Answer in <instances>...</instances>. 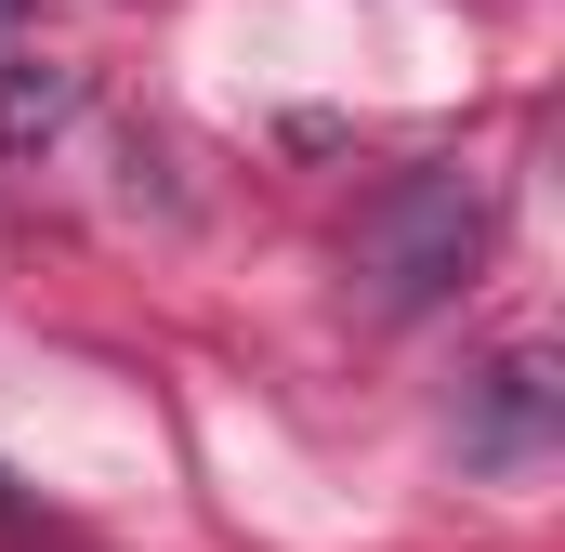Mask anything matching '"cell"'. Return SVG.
I'll list each match as a JSON object with an SVG mask.
<instances>
[{"label": "cell", "instance_id": "7a4b0ae2", "mask_svg": "<svg viewBox=\"0 0 565 552\" xmlns=\"http://www.w3.org/2000/svg\"><path fill=\"white\" fill-rule=\"evenodd\" d=\"M540 421H553V369L540 355H500L487 369V421H473V460H526Z\"/></svg>", "mask_w": 565, "mask_h": 552}, {"label": "cell", "instance_id": "3957f363", "mask_svg": "<svg viewBox=\"0 0 565 552\" xmlns=\"http://www.w3.org/2000/svg\"><path fill=\"white\" fill-rule=\"evenodd\" d=\"M66 106H79V79H66L53 53H13V66H0V145H40Z\"/></svg>", "mask_w": 565, "mask_h": 552}, {"label": "cell", "instance_id": "5b68a950", "mask_svg": "<svg viewBox=\"0 0 565 552\" xmlns=\"http://www.w3.org/2000/svg\"><path fill=\"white\" fill-rule=\"evenodd\" d=\"M0 513H13V474H0Z\"/></svg>", "mask_w": 565, "mask_h": 552}, {"label": "cell", "instance_id": "277c9868", "mask_svg": "<svg viewBox=\"0 0 565 552\" xmlns=\"http://www.w3.org/2000/svg\"><path fill=\"white\" fill-rule=\"evenodd\" d=\"M13 13H26V0H0V26H13Z\"/></svg>", "mask_w": 565, "mask_h": 552}, {"label": "cell", "instance_id": "6da1fadb", "mask_svg": "<svg viewBox=\"0 0 565 552\" xmlns=\"http://www.w3.org/2000/svg\"><path fill=\"white\" fill-rule=\"evenodd\" d=\"M487 251V184L460 171V158H434V171H395L369 211H355V289L382 302V316H422L447 302L460 276Z\"/></svg>", "mask_w": 565, "mask_h": 552}]
</instances>
